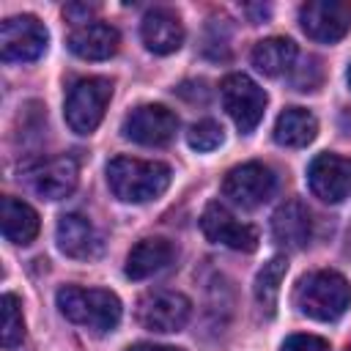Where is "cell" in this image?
Returning <instances> with one entry per match:
<instances>
[{"mask_svg":"<svg viewBox=\"0 0 351 351\" xmlns=\"http://www.w3.org/2000/svg\"><path fill=\"white\" fill-rule=\"evenodd\" d=\"M170 167L165 162L115 156L107 165V184L112 195L123 203H148L156 200L170 186Z\"/></svg>","mask_w":351,"mask_h":351,"instance_id":"1","label":"cell"},{"mask_svg":"<svg viewBox=\"0 0 351 351\" xmlns=\"http://www.w3.org/2000/svg\"><path fill=\"white\" fill-rule=\"evenodd\" d=\"M293 304L313 321H337L351 307V285L340 271L318 269L299 280Z\"/></svg>","mask_w":351,"mask_h":351,"instance_id":"2","label":"cell"},{"mask_svg":"<svg viewBox=\"0 0 351 351\" xmlns=\"http://www.w3.org/2000/svg\"><path fill=\"white\" fill-rule=\"evenodd\" d=\"M58 310L77 326L93 332H112L121 321V299L104 288L66 285L58 291Z\"/></svg>","mask_w":351,"mask_h":351,"instance_id":"3","label":"cell"},{"mask_svg":"<svg viewBox=\"0 0 351 351\" xmlns=\"http://www.w3.org/2000/svg\"><path fill=\"white\" fill-rule=\"evenodd\" d=\"M110 99H112V82L110 80H104V77L77 80L69 88V96L63 104V115H66V123L71 126V132H77V134L96 132V126L104 118Z\"/></svg>","mask_w":351,"mask_h":351,"instance_id":"4","label":"cell"},{"mask_svg":"<svg viewBox=\"0 0 351 351\" xmlns=\"http://www.w3.org/2000/svg\"><path fill=\"white\" fill-rule=\"evenodd\" d=\"M219 96L225 112L230 115V121L241 134H250L261 123L266 112V90L255 80H250L247 74H228L219 82Z\"/></svg>","mask_w":351,"mask_h":351,"instance_id":"5","label":"cell"},{"mask_svg":"<svg viewBox=\"0 0 351 351\" xmlns=\"http://www.w3.org/2000/svg\"><path fill=\"white\" fill-rule=\"evenodd\" d=\"M47 41H49L47 27L30 14L8 16L0 25V55L8 63L38 60L44 55V49H47Z\"/></svg>","mask_w":351,"mask_h":351,"instance_id":"6","label":"cell"},{"mask_svg":"<svg viewBox=\"0 0 351 351\" xmlns=\"http://www.w3.org/2000/svg\"><path fill=\"white\" fill-rule=\"evenodd\" d=\"M277 189V178L271 173V167L261 165V162H244L236 165L233 170H228L225 181H222V195L241 208H258L261 203H266Z\"/></svg>","mask_w":351,"mask_h":351,"instance_id":"7","label":"cell"},{"mask_svg":"<svg viewBox=\"0 0 351 351\" xmlns=\"http://www.w3.org/2000/svg\"><path fill=\"white\" fill-rule=\"evenodd\" d=\"M299 25L307 38L321 44H335L351 30V3L348 0H307L299 8Z\"/></svg>","mask_w":351,"mask_h":351,"instance_id":"8","label":"cell"},{"mask_svg":"<svg viewBox=\"0 0 351 351\" xmlns=\"http://www.w3.org/2000/svg\"><path fill=\"white\" fill-rule=\"evenodd\" d=\"M121 132L140 145H167L178 132V115L165 104H140L123 118Z\"/></svg>","mask_w":351,"mask_h":351,"instance_id":"9","label":"cell"},{"mask_svg":"<svg viewBox=\"0 0 351 351\" xmlns=\"http://www.w3.org/2000/svg\"><path fill=\"white\" fill-rule=\"evenodd\" d=\"M192 315V302L178 291H151L137 304L140 326L151 332H178Z\"/></svg>","mask_w":351,"mask_h":351,"instance_id":"10","label":"cell"},{"mask_svg":"<svg viewBox=\"0 0 351 351\" xmlns=\"http://www.w3.org/2000/svg\"><path fill=\"white\" fill-rule=\"evenodd\" d=\"M200 230L206 233L208 241L230 247L236 252H255L258 250V230L247 222H239L225 206L208 203L206 211L200 214Z\"/></svg>","mask_w":351,"mask_h":351,"instance_id":"11","label":"cell"},{"mask_svg":"<svg viewBox=\"0 0 351 351\" xmlns=\"http://www.w3.org/2000/svg\"><path fill=\"white\" fill-rule=\"evenodd\" d=\"M307 186L324 203H340L351 192V159L318 154L307 167Z\"/></svg>","mask_w":351,"mask_h":351,"instance_id":"12","label":"cell"},{"mask_svg":"<svg viewBox=\"0 0 351 351\" xmlns=\"http://www.w3.org/2000/svg\"><path fill=\"white\" fill-rule=\"evenodd\" d=\"M55 241L58 250L74 261H90L101 255V236L82 214H63L55 225Z\"/></svg>","mask_w":351,"mask_h":351,"instance_id":"13","label":"cell"},{"mask_svg":"<svg viewBox=\"0 0 351 351\" xmlns=\"http://www.w3.org/2000/svg\"><path fill=\"white\" fill-rule=\"evenodd\" d=\"M140 36H143V44L154 55H170L184 44V25H181L176 11L154 8V11H148L143 16Z\"/></svg>","mask_w":351,"mask_h":351,"instance_id":"14","label":"cell"},{"mask_svg":"<svg viewBox=\"0 0 351 351\" xmlns=\"http://www.w3.org/2000/svg\"><path fill=\"white\" fill-rule=\"evenodd\" d=\"M271 236L285 250H302L310 244L313 236V219L304 203L288 200L282 203L271 217Z\"/></svg>","mask_w":351,"mask_h":351,"instance_id":"15","label":"cell"},{"mask_svg":"<svg viewBox=\"0 0 351 351\" xmlns=\"http://www.w3.org/2000/svg\"><path fill=\"white\" fill-rule=\"evenodd\" d=\"M77 178H80L77 162L69 156H58V159L38 165L30 173V186L36 195H41L47 200H60V197H69L74 192Z\"/></svg>","mask_w":351,"mask_h":351,"instance_id":"16","label":"cell"},{"mask_svg":"<svg viewBox=\"0 0 351 351\" xmlns=\"http://www.w3.org/2000/svg\"><path fill=\"white\" fill-rule=\"evenodd\" d=\"M118 44H121V36L107 22L80 25L69 36V49L82 60H107V58H112L118 52Z\"/></svg>","mask_w":351,"mask_h":351,"instance_id":"17","label":"cell"},{"mask_svg":"<svg viewBox=\"0 0 351 351\" xmlns=\"http://www.w3.org/2000/svg\"><path fill=\"white\" fill-rule=\"evenodd\" d=\"M176 258V247L167 239H143L137 241L126 255V277L129 280H145L167 269Z\"/></svg>","mask_w":351,"mask_h":351,"instance_id":"18","label":"cell"},{"mask_svg":"<svg viewBox=\"0 0 351 351\" xmlns=\"http://www.w3.org/2000/svg\"><path fill=\"white\" fill-rule=\"evenodd\" d=\"M0 222H3V236L19 247H27L38 236V228H41L36 208L11 195H5L0 203Z\"/></svg>","mask_w":351,"mask_h":351,"instance_id":"19","label":"cell"},{"mask_svg":"<svg viewBox=\"0 0 351 351\" xmlns=\"http://www.w3.org/2000/svg\"><path fill=\"white\" fill-rule=\"evenodd\" d=\"M318 121L304 107H285L274 121V143L285 148H304L315 140Z\"/></svg>","mask_w":351,"mask_h":351,"instance_id":"20","label":"cell"},{"mask_svg":"<svg viewBox=\"0 0 351 351\" xmlns=\"http://www.w3.org/2000/svg\"><path fill=\"white\" fill-rule=\"evenodd\" d=\"M252 66L266 77L285 74L296 60V44L285 36H269L252 47Z\"/></svg>","mask_w":351,"mask_h":351,"instance_id":"21","label":"cell"},{"mask_svg":"<svg viewBox=\"0 0 351 351\" xmlns=\"http://www.w3.org/2000/svg\"><path fill=\"white\" fill-rule=\"evenodd\" d=\"M288 271V261L285 258H271L269 263H263V269L255 274V299L266 313H274L277 296H280V282Z\"/></svg>","mask_w":351,"mask_h":351,"instance_id":"22","label":"cell"},{"mask_svg":"<svg viewBox=\"0 0 351 351\" xmlns=\"http://www.w3.org/2000/svg\"><path fill=\"white\" fill-rule=\"evenodd\" d=\"M25 340V318H22V302L14 293L3 296V329L0 343L3 348H16Z\"/></svg>","mask_w":351,"mask_h":351,"instance_id":"23","label":"cell"},{"mask_svg":"<svg viewBox=\"0 0 351 351\" xmlns=\"http://www.w3.org/2000/svg\"><path fill=\"white\" fill-rule=\"evenodd\" d=\"M222 140H225V132H222V126H219L217 121H211V118L192 123L189 132H186V143H189V148H195V151H214V148L222 145Z\"/></svg>","mask_w":351,"mask_h":351,"instance_id":"24","label":"cell"},{"mask_svg":"<svg viewBox=\"0 0 351 351\" xmlns=\"http://www.w3.org/2000/svg\"><path fill=\"white\" fill-rule=\"evenodd\" d=\"M280 351H329V343L318 335H291L285 337Z\"/></svg>","mask_w":351,"mask_h":351,"instance_id":"25","label":"cell"},{"mask_svg":"<svg viewBox=\"0 0 351 351\" xmlns=\"http://www.w3.org/2000/svg\"><path fill=\"white\" fill-rule=\"evenodd\" d=\"M93 11H96L93 5H85V3H71V5H66V8H63V16H66V19H71V22H88Z\"/></svg>","mask_w":351,"mask_h":351,"instance_id":"26","label":"cell"},{"mask_svg":"<svg viewBox=\"0 0 351 351\" xmlns=\"http://www.w3.org/2000/svg\"><path fill=\"white\" fill-rule=\"evenodd\" d=\"M126 351H184V348H176V346H159V343H134V346H129Z\"/></svg>","mask_w":351,"mask_h":351,"instance_id":"27","label":"cell"},{"mask_svg":"<svg viewBox=\"0 0 351 351\" xmlns=\"http://www.w3.org/2000/svg\"><path fill=\"white\" fill-rule=\"evenodd\" d=\"M346 80H348V88H351V66H348V71H346Z\"/></svg>","mask_w":351,"mask_h":351,"instance_id":"28","label":"cell"},{"mask_svg":"<svg viewBox=\"0 0 351 351\" xmlns=\"http://www.w3.org/2000/svg\"><path fill=\"white\" fill-rule=\"evenodd\" d=\"M346 351H351V346H348V348H346Z\"/></svg>","mask_w":351,"mask_h":351,"instance_id":"29","label":"cell"}]
</instances>
